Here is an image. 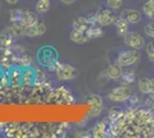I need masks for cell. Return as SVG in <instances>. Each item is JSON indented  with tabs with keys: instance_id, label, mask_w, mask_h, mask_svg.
Returning a JSON list of instances; mask_svg holds the SVG:
<instances>
[{
	"instance_id": "d6a6232c",
	"label": "cell",
	"mask_w": 154,
	"mask_h": 138,
	"mask_svg": "<svg viewBox=\"0 0 154 138\" xmlns=\"http://www.w3.org/2000/svg\"><path fill=\"white\" fill-rule=\"evenodd\" d=\"M62 4H64V5H71V4H74L76 0H60Z\"/></svg>"
},
{
	"instance_id": "ffe728a7",
	"label": "cell",
	"mask_w": 154,
	"mask_h": 138,
	"mask_svg": "<svg viewBox=\"0 0 154 138\" xmlns=\"http://www.w3.org/2000/svg\"><path fill=\"white\" fill-rule=\"evenodd\" d=\"M38 21V16L37 14L32 11H23V15H22V20H21V24L24 26H31L33 23H36Z\"/></svg>"
},
{
	"instance_id": "e575fe53",
	"label": "cell",
	"mask_w": 154,
	"mask_h": 138,
	"mask_svg": "<svg viewBox=\"0 0 154 138\" xmlns=\"http://www.w3.org/2000/svg\"><path fill=\"white\" fill-rule=\"evenodd\" d=\"M153 68H154V62H153Z\"/></svg>"
},
{
	"instance_id": "4fadbf2b",
	"label": "cell",
	"mask_w": 154,
	"mask_h": 138,
	"mask_svg": "<svg viewBox=\"0 0 154 138\" xmlns=\"http://www.w3.org/2000/svg\"><path fill=\"white\" fill-rule=\"evenodd\" d=\"M92 136L93 137H109V120L108 122L106 120H103L98 122L93 129H92Z\"/></svg>"
},
{
	"instance_id": "1f68e13d",
	"label": "cell",
	"mask_w": 154,
	"mask_h": 138,
	"mask_svg": "<svg viewBox=\"0 0 154 138\" xmlns=\"http://www.w3.org/2000/svg\"><path fill=\"white\" fill-rule=\"evenodd\" d=\"M144 105L147 108H151L154 111V93L148 94V97L146 99H144Z\"/></svg>"
},
{
	"instance_id": "30bf717a",
	"label": "cell",
	"mask_w": 154,
	"mask_h": 138,
	"mask_svg": "<svg viewBox=\"0 0 154 138\" xmlns=\"http://www.w3.org/2000/svg\"><path fill=\"white\" fill-rule=\"evenodd\" d=\"M89 104H90V111H89V116L90 118H96L99 116L103 108V99L98 94H92L89 99Z\"/></svg>"
},
{
	"instance_id": "7402d4cb",
	"label": "cell",
	"mask_w": 154,
	"mask_h": 138,
	"mask_svg": "<svg viewBox=\"0 0 154 138\" xmlns=\"http://www.w3.org/2000/svg\"><path fill=\"white\" fill-rule=\"evenodd\" d=\"M105 31L103 29L101 28V26H98V24H92L91 28L86 31V35L89 37V39H98L100 37H103Z\"/></svg>"
},
{
	"instance_id": "277c9868",
	"label": "cell",
	"mask_w": 154,
	"mask_h": 138,
	"mask_svg": "<svg viewBox=\"0 0 154 138\" xmlns=\"http://www.w3.org/2000/svg\"><path fill=\"white\" fill-rule=\"evenodd\" d=\"M151 122H154V112L153 109L151 108H136L135 112V116L132 118L131 123L138 125H144L147 124V123H151Z\"/></svg>"
},
{
	"instance_id": "52a82bcc",
	"label": "cell",
	"mask_w": 154,
	"mask_h": 138,
	"mask_svg": "<svg viewBox=\"0 0 154 138\" xmlns=\"http://www.w3.org/2000/svg\"><path fill=\"white\" fill-rule=\"evenodd\" d=\"M131 89L127 85H120L114 87L112 91L108 93V99L115 103H124L128 101L130 96H131Z\"/></svg>"
},
{
	"instance_id": "83f0119b",
	"label": "cell",
	"mask_w": 154,
	"mask_h": 138,
	"mask_svg": "<svg viewBox=\"0 0 154 138\" xmlns=\"http://www.w3.org/2000/svg\"><path fill=\"white\" fill-rule=\"evenodd\" d=\"M128 101L131 107H137V106L140 105L141 98H140V96L137 94V93H131V96H130V98H129Z\"/></svg>"
},
{
	"instance_id": "d590c367",
	"label": "cell",
	"mask_w": 154,
	"mask_h": 138,
	"mask_svg": "<svg viewBox=\"0 0 154 138\" xmlns=\"http://www.w3.org/2000/svg\"><path fill=\"white\" fill-rule=\"evenodd\" d=\"M153 125H154V123H153Z\"/></svg>"
},
{
	"instance_id": "ba28073f",
	"label": "cell",
	"mask_w": 154,
	"mask_h": 138,
	"mask_svg": "<svg viewBox=\"0 0 154 138\" xmlns=\"http://www.w3.org/2000/svg\"><path fill=\"white\" fill-rule=\"evenodd\" d=\"M124 44L129 46V47H131V48H135V50L139 51L145 45V40H144V37L139 32H137V31H129L124 36Z\"/></svg>"
},
{
	"instance_id": "5b68a950",
	"label": "cell",
	"mask_w": 154,
	"mask_h": 138,
	"mask_svg": "<svg viewBox=\"0 0 154 138\" xmlns=\"http://www.w3.org/2000/svg\"><path fill=\"white\" fill-rule=\"evenodd\" d=\"M116 15L110 8H100L96 13V22L101 26H108L114 24L116 21Z\"/></svg>"
},
{
	"instance_id": "e0dca14e",
	"label": "cell",
	"mask_w": 154,
	"mask_h": 138,
	"mask_svg": "<svg viewBox=\"0 0 154 138\" xmlns=\"http://www.w3.org/2000/svg\"><path fill=\"white\" fill-rule=\"evenodd\" d=\"M122 72H123L122 66H120L117 62H116V63H110V65L106 68V75L108 76V78L114 79V81L121 78Z\"/></svg>"
},
{
	"instance_id": "3957f363",
	"label": "cell",
	"mask_w": 154,
	"mask_h": 138,
	"mask_svg": "<svg viewBox=\"0 0 154 138\" xmlns=\"http://www.w3.org/2000/svg\"><path fill=\"white\" fill-rule=\"evenodd\" d=\"M130 123L131 122L127 118V116L124 114L119 118L109 122V137L122 136V133H124V131L127 130V128L129 127Z\"/></svg>"
},
{
	"instance_id": "7c38bea8",
	"label": "cell",
	"mask_w": 154,
	"mask_h": 138,
	"mask_svg": "<svg viewBox=\"0 0 154 138\" xmlns=\"http://www.w3.org/2000/svg\"><path fill=\"white\" fill-rule=\"evenodd\" d=\"M14 38H15V36L11 32L9 29L0 32V51L1 52L9 51L14 45Z\"/></svg>"
},
{
	"instance_id": "d4e9b609",
	"label": "cell",
	"mask_w": 154,
	"mask_h": 138,
	"mask_svg": "<svg viewBox=\"0 0 154 138\" xmlns=\"http://www.w3.org/2000/svg\"><path fill=\"white\" fill-rule=\"evenodd\" d=\"M22 15H23V9H12L9 12V20L12 23H21L22 20Z\"/></svg>"
},
{
	"instance_id": "f546056e",
	"label": "cell",
	"mask_w": 154,
	"mask_h": 138,
	"mask_svg": "<svg viewBox=\"0 0 154 138\" xmlns=\"http://www.w3.org/2000/svg\"><path fill=\"white\" fill-rule=\"evenodd\" d=\"M106 1H107V6L113 11L119 9L123 4V0H106Z\"/></svg>"
},
{
	"instance_id": "6da1fadb",
	"label": "cell",
	"mask_w": 154,
	"mask_h": 138,
	"mask_svg": "<svg viewBox=\"0 0 154 138\" xmlns=\"http://www.w3.org/2000/svg\"><path fill=\"white\" fill-rule=\"evenodd\" d=\"M37 61L42 67L48 68L50 70L55 72L59 63V53L55 47L51 45L42 46L37 52Z\"/></svg>"
},
{
	"instance_id": "2e32d148",
	"label": "cell",
	"mask_w": 154,
	"mask_h": 138,
	"mask_svg": "<svg viewBox=\"0 0 154 138\" xmlns=\"http://www.w3.org/2000/svg\"><path fill=\"white\" fill-rule=\"evenodd\" d=\"M123 19L128 21L130 24H136L138 22L141 21V14L140 12L136 11V9H131V8H128V9H124L121 14Z\"/></svg>"
},
{
	"instance_id": "4316f807",
	"label": "cell",
	"mask_w": 154,
	"mask_h": 138,
	"mask_svg": "<svg viewBox=\"0 0 154 138\" xmlns=\"http://www.w3.org/2000/svg\"><path fill=\"white\" fill-rule=\"evenodd\" d=\"M123 114H124V111H122L121 108H117V107L110 108L108 112L109 122H112V121H114V120H116V118H119L120 116H122Z\"/></svg>"
},
{
	"instance_id": "44dd1931",
	"label": "cell",
	"mask_w": 154,
	"mask_h": 138,
	"mask_svg": "<svg viewBox=\"0 0 154 138\" xmlns=\"http://www.w3.org/2000/svg\"><path fill=\"white\" fill-rule=\"evenodd\" d=\"M69 37H70L71 41H74L75 44H85V43H88L90 40L86 32H81V31H77L75 29L71 30Z\"/></svg>"
},
{
	"instance_id": "cb8c5ba5",
	"label": "cell",
	"mask_w": 154,
	"mask_h": 138,
	"mask_svg": "<svg viewBox=\"0 0 154 138\" xmlns=\"http://www.w3.org/2000/svg\"><path fill=\"white\" fill-rule=\"evenodd\" d=\"M51 7V1L50 0H38L36 4V12L39 14H44L48 12Z\"/></svg>"
},
{
	"instance_id": "d6986e66",
	"label": "cell",
	"mask_w": 154,
	"mask_h": 138,
	"mask_svg": "<svg viewBox=\"0 0 154 138\" xmlns=\"http://www.w3.org/2000/svg\"><path fill=\"white\" fill-rule=\"evenodd\" d=\"M114 24H115L116 32H117V35H119V36L124 37V36L129 32V24H130V23H129L125 19H123L122 16L117 17Z\"/></svg>"
},
{
	"instance_id": "8992f818",
	"label": "cell",
	"mask_w": 154,
	"mask_h": 138,
	"mask_svg": "<svg viewBox=\"0 0 154 138\" xmlns=\"http://www.w3.org/2000/svg\"><path fill=\"white\" fill-rule=\"evenodd\" d=\"M55 74H57V77L59 79L69 81V79L76 78L77 75H78V70L71 65L59 62L58 66H57V69H55Z\"/></svg>"
},
{
	"instance_id": "7a4b0ae2",
	"label": "cell",
	"mask_w": 154,
	"mask_h": 138,
	"mask_svg": "<svg viewBox=\"0 0 154 138\" xmlns=\"http://www.w3.org/2000/svg\"><path fill=\"white\" fill-rule=\"evenodd\" d=\"M139 60H140V53L138 52V50L130 47L127 50H122L117 54L116 62L122 67H132L137 65Z\"/></svg>"
},
{
	"instance_id": "f1b7e54d",
	"label": "cell",
	"mask_w": 154,
	"mask_h": 138,
	"mask_svg": "<svg viewBox=\"0 0 154 138\" xmlns=\"http://www.w3.org/2000/svg\"><path fill=\"white\" fill-rule=\"evenodd\" d=\"M146 53H147L148 59L151 60L152 62H154V40L147 43V45H146Z\"/></svg>"
},
{
	"instance_id": "9a60e30c",
	"label": "cell",
	"mask_w": 154,
	"mask_h": 138,
	"mask_svg": "<svg viewBox=\"0 0 154 138\" xmlns=\"http://www.w3.org/2000/svg\"><path fill=\"white\" fill-rule=\"evenodd\" d=\"M138 87L141 93H144V94L154 93V78L143 77L138 81Z\"/></svg>"
},
{
	"instance_id": "603a6c76",
	"label": "cell",
	"mask_w": 154,
	"mask_h": 138,
	"mask_svg": "<svg viewBox=\"0 0 154 138\" xmlns=\"http://www.w3.org/2000/svg\"><path fill=\"white\" fill-rule=\"evenodd\" d=\"M143 12L148 19L154 20V0H148L143 6Z\"/></svg>"
},
{
	"instance_id": "484cf974",
	"label": "cell",
	"mask_w": 154,
	"mask_h": 138,
	"mask_svg": "<svg viewBox=\"0 0 154 138\" xmlns=\"http://www.w3.org/2000/svg\"><path fill=\"white\" fill-rule=\"evenodd\" d=\"M121 78L124 83H127V84H131V83H134L136 81V72L134 70H127V72H122V76H121Z\"/></svg>"
},
{
	"instance_id": "5bb4252c",
	"label": "cell",
	"mask_w": 154,
	"mask_h": 138,
	"mask_svg": "<svg viewBox=\"0 0 154 138\" xmlns=\"http://www.w3.org/2000/svg\"><path fill=\"white\" fill-rule=\"evenodd\" d=\"M92 24L93 23L88 17L78 16V17L74 19V21H72V29H75L77 31H81V32H86L91 28Z\"/></svg>"
},
{
	"instance_id": "9c48e42d",
	"label": "cell",
	"mask_w": 154,
	"mask_h": 138,
	"mask_svg": "<svg viewBox=\"0 0 154 138\" xmlns=\"http://www.w3.org/2000/svg\"><path fill=\"white\" fill-rule=\"evenodd\" d=\"M37 82V70L32 67L26 66L22 68L21 84L24 86H32Z\"/></svg>"
},
{
	"instance_id": "4dcf8cb0",
	"label": "cell",
	"mask_w": 154,
	"mask_h": 138,
	"mask_svg": "<svg viewBox=\"0 0 154 138\" xmlns=\"http://www.w3.org/2000/svg\"><path fill=\"white\" fill-rule=\"evenodd\" d=\"M145 33L149 37L154 38V20L148 22L147 24L145 26Z\"/></svg>"
},
{
	"instance_id": "8fae6325",
	"label": "cell",
	"mask_w": 154,
	"mask_h": 138,
	"mask_svg": "<svg viewBox=\"0 0 154 138\" xmlns=\"http://www.w3.org/2000/svg\"><path fill=\"white\" fill-rule=\"evenodd\" d=\"M46 32V26L44 22L37 21L36 23H33L31 26H28L24 28V36L28 37H37L42 36Z\"/></svg>"
},
{
	"instance_id": "ac0fdd59",
	"label": "cell",
	"mask_w": 154,
	"mask_h": 138,
	"mask_svg": "<svg viewBox=\"0 0 154 138\" xmlns=\"http://www.w3.org/2000/svg\"><path fill=\"white\" fill-rule=\"evenodd\" d=\"M21 76H22V69L20 68H12L7 72L8 83L12 86H19L21 84Z\"/></svg>"
},
{
	"instance_id": "836d02e7",
	"label": "cell",
	"mask_w": 154,
	"mask_h": 138,
	"mask_svg": "<svg viewBox=\"0 0 154 138\" xmlns=\"http://www.w3.org/2000/svg\"><path fill=\"white\" fill-rule=\"evenodd\" d=\"M7 4H9V5H16L17 2H19V0H5Z\"/></svg>"
}]
</instances>
